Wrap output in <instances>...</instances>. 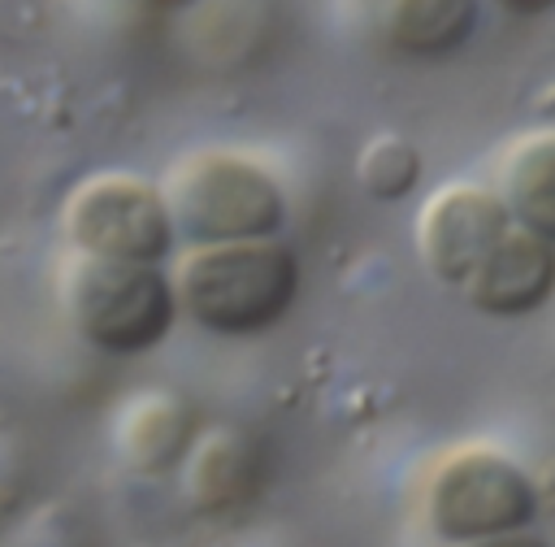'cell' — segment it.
<instances>
[{"label":"cell","mask_w":555,"mask_h":547,"mask_svg":"<svg viewBox=\"0 0 555 547\" xmlns=\"http://www.w3.org/2000/svg\"><path fill=\"white\" fill-rule=\"evenodd\" d=\"M178 308L217 339H256L286 321L299 300V256L282 234L186 243L169 265Z\"/></svg>","instance_id":"cell-1"},{"label":"cell","mask_w":555,"mask_h":547,"mask_svg":"<svg viewBox=\"0 0 555 547\" xmlns=\"http://www.w3.org/2000/svg\"><path fill=\"white\" fill-rule=\"evenodd\" d=\"M56 304L78 343L117 360L156 352L182 317L165 265L104 260L82 252L61 256Z\"/></svg>","instance_id":"cell-2"},{"label":"cell","mask_w":555,"mask_h":547,"mask_svg":"<svg viewBox=\"0 0 555 547\" xmlns=\"http://www.w3.org/2000/svg\"><path fill=\"white\" fill-rule=\"evenodd\" d=\"M182 243L273 239L286 226L291 200L282 178L251 152L204 143L182 152L160 178Z\"/></svg>","instance_id":"cell-3"},{"label":"cell","mask_w":555,"mask_h":547,"mask_svg":"<svg viewBox=\"0 0 555 547\" xmlns=\"http://www.w3.org/2000/svg\"><path fill=\"white\" fill-rule=\"evenodd\" d=\"M538 508V478L494 443H451L416 478V517L447 547L529 530Z\"/></svg>","instance_id":"cell-4"},{"label":"cell","mask_w":555,"mask_h":547,"mask_svg":"<svg viewBox=\"0 0 555 547\" xmlns=\"http://www.w3.org/2000/svg\"><path fill=\"white\" fill-rule=\"evenodd\" d=\"M61 239L65 252L139 265H165L182 243L160 182L134 169H100L74 182L61 200Z\"/></svg>","instance_id":"cell-5"},{"label":"cell","mask_w":555,"mask_h":547,"mask_svg":"<svg viewBox=\"0 0 555 547\" xmlns=\"http://www.w3.org/2000/svg\"><path fill=\"white\" fill-rule=\"evenodd\" d=\"M512 226L516 217L507 213V204L490 182L460 178V182H442L421 200L412 221V243L425 274L442 291L460 295Z\"/></svg>","instance_id":"cell-6"},{"label":"cell","mask_w":555,"mask_h":547,"mask_svg":"<svg viewBox=\"0 0 555 547\" xmlns=\"http://www.w3.org/2000/svg\"><path fill=\"white\" fill-rule=\"evenodd\" d=\"M460 300L490 321L533 317L555 300V247L516 221L486 256V265L468 278Z\"/></svg>","instance_id":"cell-7"},{"label":"cell","mask_w":555,"mask_h":547,"mask_svg":"<svg viewBox=\"0 0 555 547\" xmlns=\"http://www.w3.org/2000/svg\"><path fill=\"white\" fill-rule=\"evenodd\" d=\"M264 486L260 443L230 421L204 425L182 460V495L199 517H234Z\"/></svg>","instance_id":"cell-8"},{"label":"cell","mask_w":555,"mask_h":547,"mask_svg":"<svg viewBox=\"0 0 555 547\" xmlns=\"http://www.w3.org/2000/svg\"><path fill=\"white\" fill-rule=\"evenodd\" d=\"M195 408L165 386L134 391L113 412V451L117 460L139 478H165L182 469L195 434H199Z\"/></svg>","instance_id":"cell-9"},{"label":"cell","mask_w":555,"mask_h":547,"mask_svg":"<svg viewBox=\"0 0 555 547\" xmlns=\"http://www.w3.org/2000/svg\"><path fill=\"white\" fill-rule=\"evenodd\" d=\"M490 187L525 230L555 247V126L512 135L494 156Z\"/></svg>","instance_id":"cell-10"},{"label":"cell","mask_w":555,"mask_h":547,"mask_svg":"<svg viewBox=\"0 0 555 547\" xmlns=\"http://www.w3.org/2000/svg\"><path fill=\"white\" fill-rule=\"evenodd\" d=\"M481 4L486 0H377V26L390 52L447 61L477 35Z\"/></svg>","instance_id":"cell-11"},{"label":"cell","mask_w":555,"mask_h":547,"mask_svg":"<svg viewBox=\"0 0 555 547\" xmlns=\"http://www.w3.org/2000/svg\"><path fill=\"white\" fill-rule=\"evenodd\" d=\"M425 174V156L421 148L399 135V130H377L373 139H364V148L356 152V182L369 200L377 204H399L421 187Z\"/></svg>","instance_id":"cell-12"},{"label":"cell","mask_w":555,"mask_h":547,"mask_svg":"<svg viewBox=\"0 0 555 547\" xmlns=\"http://www.w3.org/2000/svg\"><path fill=\"white\" fill-rule=\"evenodd\" d=\"M460 547H551L542 534L529 530H507V534H490V538H473V543H460Z\"/></svg>","instance_id":"cell-13"},{"label":"cell","mask_w":555,"mask_h":547,"mask_svg":"<svg viewBox=\"0 0 555 547\" xmlns=\"http://www.w3.org/2000/svg\"><path fill=\"white\" fill-rule=\"evenodd\" d=\"M490 9L507 13V17H542L555 9V0H486Z\"/></svg>","instance_id":"cell-14"},{"label":"cell","mask_w":555,"mask_h":547,"mask_svg":"<svg viewBox=\"0 0 555 547\" xmlns=\"http://www.w3.org/2000/svg\"><path fill=\"white\" fill-rule=\"evenodd\" d=\"M143 9H156V13H178V9H191L195 0H139Z\"/></svg>","instance_id":"cell-15"}]
</instances>
